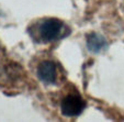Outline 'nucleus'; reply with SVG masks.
I'll return each instance as SVG.
<instances>
[{
  "label": "nucleus",
  "mask_w": 124,
  "mask_h": 122,
  "mask_svg": "<svg viewBox=\"0 0 124 122\" xmlns=\"http://www.w3.org/2000/svg\"><path fill=\"white\" fill-rule=\"evenodd\" d=\"M64 23L58 19H46L39 25V36L44 43L53 42L63 36Z\"/></svg>",
  "instance_id": "1"
},
{
  "label": "nucleus",
  "mask_w": 124,
  "mask_h": 122,
  "mask_svg": "<svg viewBox=\"0 0 124 122\" xmlns=\"http://www.w3.org/2000/svg\"><path fill=\"white\" fill-rule=\"evenodd\" d=\"M86 108V101L77 94H69L61 102V110L65 117H77Z\"/></svg>",
  "instance_id": "2"
},
{
  "label": "nucleus",
  "mask_w": 124,
  "mask_h": 122,
  "mask_svg": "<svg viewBox=\"0 0 124 122\" xmlns=\"http://www.w3.org/2000/svg\"><path fill=\"white\" fill-rule=\"evenodd\" d=\"M38 76L45 84H54L56 81V65L51 61H44L38 67Z\"/></svg>",
  "instance_id": "3"
},
{
  "label": "nucleus",
  "mask_w": 124,
  "mask_h": 122,
  "mask_svg": "<svg viewBox=\"0 0 124 122\" xmlns=\"http://www.w3.org/2000/svg\"><path fill=\"white\" fill-rule=\"evenodd\" d=\"M87 46L91 52L98 53L107 46V42L101 35L97 33H91L87 36Z\"/></svg>",
  "instance_id": "4"
}]
</instances>
